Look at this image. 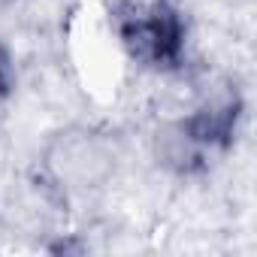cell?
Wrapping results in <instances>:
<instances>
[{
    "mask_svg": "<svg viewBox=\"0 0 257 257\" xmlns=\"http://www.w3.org/2000/svg\"><path fill=\"white\" fill-rule=\"evenodd\" d=\"M16 88V67H13V58L7 52V46L0 43V103H4Z\"/></svg>",
    "mask_w": 257,
    "mask_h": 257,
    "instance_id": "obj_3",
    "label": "cell"
},
{
    "mask_svg": "<svg viewBox=\"0 0 257 257\" xmlns=\"http://www.w3.org/2000/svg\"><path fill=\"white\" fill-rule=\"evenodd\" d=\"M118 37L134 61L158 70H170L182 61L185 49V25L176 7L167 0L152 4H124L115 13Z\"/></svg>",
    "mask_w": 257,
    "mask_h": 257,
    "instance_id": "obj_1",
    "label": "cell"
},
{
    "mask_svg": "<svg viewBox=\"0 0 257 257\" xmlns=\"http://www.w3.org/2000/svg\"><path fill=\"white\" fill-rule=\"evenodd\" d=\"M236 118H239V100H224L200 109L182 124V134L191 146L197 149H224L236 131Z\"/></svg>",
    "mask_w": 257,
    "mask_h": 257,
    "instance_id": "obj_2",
    "label": "cell"
}]
</instances>
